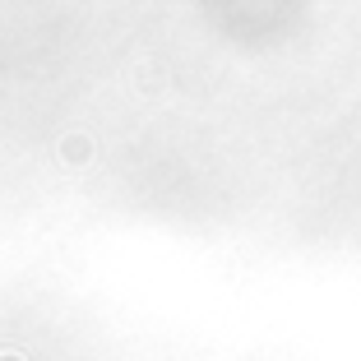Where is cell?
<instances>
[{
  "label": "cell",
  "mask_w": 361,
  "mask_h": 361,
  "mask_svg": "<svg viewBox=\"0 0 361 361\" xmlns=\"http://www.w3.org/2000/svg\"><path fill=\"white\" fill-rule=\"evenodd\" d=\"M88 158H93V139L88 135H65L61 139V162L65 167H84Z\"/></svg>",
  "instance_id": "1"
},
{
  "label": "cell",
  "mask_w": 361,
  "mask_h": 361,
  "mask_svg": "<svg viewBox=\"0 0 361 361\" xmlns=\"http://www.w3.org/2000/svg\"><path fill=\"white\" fill-rule=\"evenodd\" d=\"M0 361H28V357H19V352H0Z\"/></svg>",
  "instance_id": "2"
}]
</instances>
